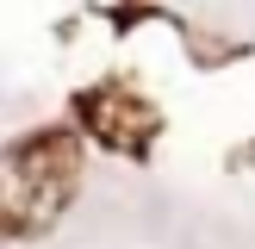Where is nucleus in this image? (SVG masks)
<instances>
[{"label": "nucleus", "instance_id": "obj_1", "mask_svg": "<svg viewBox=\"0 0 255 249\" xmlns=\"http://www.w3.org/2000/svg\"><path fill=\"white\" fill-rule=\"evenodd\" d=\"M75 181H81V137L69 131H25L19 143L0 149V237L25 243L44 237L69 212Z\"/></svg>", "mask_w": 255, "mask_h": 249}, {"label": "nucleus", "instance_id": "obj_2", "mask_svg": "<svg viewBox=\"0 0 255 249\" xmlns=\"http://www.w3.org/2000/svg\"><path fill=\"white\" fill-rule=\"evenodd\" d=\"M81 112H87V124H94V137H106L112 149H143L149 131H156V112H149L137 94H119V87L81 100Z\"/></svg>", "mask_w": 255, "mask_h": 249}]
</instances>
